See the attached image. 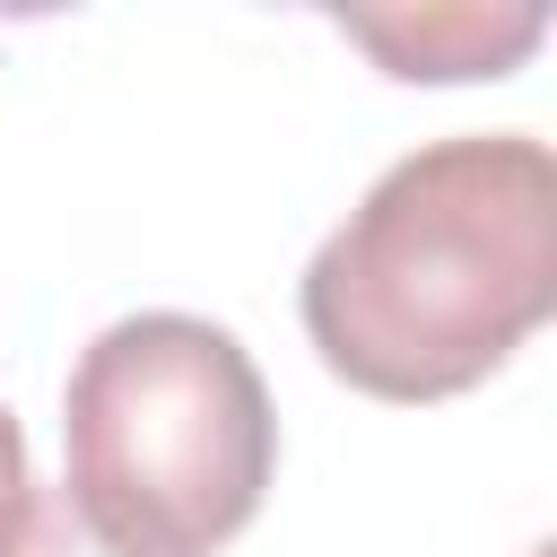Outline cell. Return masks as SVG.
<instances>
[{"instance_id":"obj_2","label":"cell","mask_w":557,"mask_h":557,"mask_svg":"<svg viewBox=\"0 0 557 557\" xmlns=\"http://www.w3.org/2000/svg\"><path fill=\"white\" fill-rule=\"evenodd\" d=\"M61 496L122 548L209 557L226 548L278 470L270 383L209 313H122L61 383Z\"/></svg>"},{"instance_id":"obj_4","label":"cell","mask_w":557,"mask_h":557,"mask_svg":"<svg viewBox=\"0 0 557 557\" xmlns=\"http://www.w3.org/2000/svg\"><path fill=\"white\" fill-rule=\"evenodd\" d=\"M0 557H148V548H122V540H104L61 487H44V496H26V513L9 522V540H0Z\"/></svg>"},{"instance_id":"obj_1","label":"cell","mask_w":557,"mask_h":557,"mask_svg":"<svg viewBox=\"0 0 557 557\" xmlns=\"http://www.w3.org/2000/svg\"><path fill=\"white\" fill-rule=\"evenodd\" d=\"M313 357L366 400H453L557 313V157L531 131L426 139L296 278Z\"/></svg>"},{"instance_id":"obj_5","label":"cell","mask_w":557,"mask_h":557,"mask_svg":"<svg viewBox=\"0 0 557 557\" xmlns=\"http://www.w3.org/2000/svg\"><path fill=\"white\" fill-rule=\"evenodd\" d=\"M26 496H35V479H26V426L0 409V540H9V522L26 513Z\"/></svg>"},{"instance_id":"obj_3","label":"cell","mask_w":557,"mask_h":557,"mask_svg":"<svg viewBox=\"0 0 557 557\" xmlns=\"http://www.w3.org/2000/svg\"><path fill=\"white\" fill-rule=\"evenodd\" d=\"M331 26L348 44H366L392 78H505L540 35H548V9H331Z\"/></svg>"}]
</instances>
